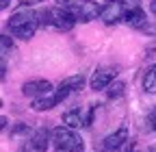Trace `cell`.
<instances>
[{
  "instance_id": "cell-3",
  "label": "cell",
  "mask_w": 156,
  "mask_h": 152,
  "mask_svg": "<svg viewBox=\"0 0 156 152\" xmlns=\"http://www.w3.org/2000/svg\"><path fill=\"white\" fill-rule=\"evenodd\" d=\"M39 22L41 26H54L56 31H72L76 26V17L72 11L61 9V7H54V9H46V11H39Z\"/></svg>"
},
{
  "instance_id": "cell-4",
  "label": "cell",
  "mask_w": 156,
  "mask_h": 152,
  "mask_svg": "<svg viewBox=\"0 0 156 152\" xmlns=\"http://www.w3.org/2000/svg\"><path fill=\"white\" fill-rule=\"evenodd\" d=\"M124 20L132 28H145L147 26V13L141 7V0H124Z\"/></svg>"
},
{
  "instance_id": "cell-11",
  "label": "cell",
  "mask_w": 156,
  "mask_h": 152,
  "mask_svg": "<svg viewBox=\"0 0 156 152\" xmlns=\"http://www.w3.org/2000/svg\"><path fill=\"white\" fill-rule=\"evenodd\" d=\"M100 20L104 24H108V26L115 24V22H119V20H124V7H122V2H106L102 7Z\"/></svg>"
},
{
  "instance_id": "cell-24",
  "label": "cell",
  "mask_w": 156,
  "mask_h": 152,
  "mask_svg": "<svg viewBox=\"0 0 156 152\" xmlns=\"http://www.w3.org/2000/svg\"><path fill=\"white\" fill-rule=\"evenodd\" d=\"M154 5H156V0H154Z\"/></svg>"
},
{
  "instance_id": "cell-16",
  "label": "cell",
  "mask_w": 156,
  "mask_h": 152,
  "mask_svg": "<svg viewBox=\"0 0 156 152\" xmlns=\"http://www.w3.org/2000/svg\"><path fill=\"white\" fill-rule=\"evenodd\" d=\"M78 2H80V0H56V7H61V9H67V11H74Z\"/></svg>"
},
{
  "instance_id": "cell-19",
  "label": "cell",
  "mask_w": 156,
  "mask_h": 152,
  "mask_svg": "<svg viewBox=\"0 0 156 152\" xmlns=\"http://www.w3.org/2000/svg\"><path fill=\"white\" fill-rule=\"evenodd\" d=\"M22 132H28V126H26V124H17V126L11 130V135H22Z\"/></svg>"
},
{
  "instance_id": "cell-6",
  "label": "cell",
  "mask_w": 156,
  "mask_h": 152,
  "mask_svg": "<svg viewBox=\"0 0 156 152\" xmlns=\"http://www.w3.org/2000/svg\"><path fill=\"white\" fill-rule=\"evenodd\" d=\"M126 143H128V126L122 124L115 132H111L108 137L102 139V143H100V152H122Z\"/></svg>"
},
{
  "instance_id": "cell-22",
  "label": "cell",
  "mask_w": 156,
  "mask_h": 152,
  "mask_svg": "<svg viewBox=\"0 0 156 152\" xmlns=\"http://www.w3.org/2000/svg\"><path fill=\"white\" fill-rule=\"evenodd\" d=\"M147 152H156V143H154V146H150V150H147Z\"/></svg>"
},
{
  "instance_id": "cell-20",
  "label": "cell",
  "mask_w": 156,
  "mask_h": 152,
  "mask_svg": "<svg viewBox=\"0 0 156 152\" xmlns=\"http://www.w3.org/2000/svg\"><path fill=\"white\" fill-rule=\"evenodd\" d=\"M124 152H139V146H136V141H130V139H128V143L124 146Z\"/></svg>"
},
{
  "instance_id": "cell-17",
  "label": "cell",
  "mask_w": 156,
  "mask_h": 152,
  "mask_svg": "<svg viewBox=\"0 0 156 152\" xmlns=\"http://www.w3.org/2000/svg\"><path fill=\"white\" fill-rule=\"evenodd\" d=\"M147 126H150L152 130H156V107L150 109V113H147Z\"/></svg>"
},
{
  "instance_id": "cell-18",
  "label": "cell",
  "mask_w": 156,
  "mask_h": 152,
  "mask_svg": "<svg viewBox=\"0 0 156 152\" xmlns=\"http://www.w3.org/2000/svg\"><path fill=\"white\" fill-rule=\"evenodd\" d=\"M17 2H20V7H37V5H41L44 2V0H17Z\"/></svg>"
},
{
  "instance_id": "cell-13",
  "label": "cell",
  "mask_w": 156,
  "mask_h": 152,
  "mask_svg": "<svg viewBox=\"0 0 156 152\" xmlns=\"http://www.w3.org/2000/svg\"><path fill=\"white\" fill-rule=\"evenodd\" d=\"M141 85H143V91H145V93H156V63L145 70Z\"/></svg>"
},
{
  "instance_id": "cell-1",
  "label": "cell",
  "mask_w": 156,
  "mask_h": 152,
  "mask_svg": "<svg viewBox=\"0 0 156 152\" xmlns=\"http://www.w3.org/2000/svg\"><path fill=\"white\" fill-rule=\"evenodd\" d=\"M39 26H41V22H39V11H33L28 7H22L15 13H11L9 22H7V28L11 31V35L17 37V39H24V42L30 39Z\"/></svg>"
},
{
  "instance_id": "cell-14",
  "label": "cell",
  "mask_w": 156,
  "mask_h": 152,
  "mask_svg": "<svg viewBox=\"0 0 156 152\" xmlns=\"http://www.w3.org/2000/svg\"><path fill=\"white\" fill-rule=\"evenodd\" d=\"M124 93H126V83H122V81H115V83L108 87L106 96H108L111 100H115V98H122Z\"/></svg>"
},
{
  "instance_id": "cell-21",
  "label": "cell",
  "mask_w": 156,
  "mask_h": 152,
  "mask_svg": "<svg viewBox=\"0 0 156 152\" xmlns=\"http://www.w3.org/2000/svg\"><path fill=\"white\" fill-rule=\"evenodd\" d=\"M9 2H11V0H0V7H2V11L9 7Z\"/></svg>"
},
{
  "instance_id": "cell-23",
  "label": "cell",
  "mask_w": 156,
  "mask_h": 152,
  "mask_svg": "<svg viewBox=\"0 0 156 152\" xmlns=\"http://www.w3.org/2000/svg\"><path fill=\"white\" fill-rule=\"evenodd\" d=\"M108 2H124V0H108Z\"/></svg>"
},
{
  "instance_id": "cell-9",
  "label": "cell",
  "mask_w": 156,
  "mask_h": 152,
  "mask_svg": "<svg viewBox=\"0 0 156 152\" xmlns=\"http://www.w3.org/2000/svg\"><path fill=\"white\" fill-rule=\"evenodd\" d=\"M52 83L46 81V78H35V81H26L22 85V93L26 98H33V100H39V98H44L48 96V93H52Z\"/></svg>"
},
{
  "instance_id": "cell-12",
  "label": "cell",
  "mask_w": 156,
  "mask_h": 152,
  "mask_svg": "<svg viewBox=\"0 0 156 152\" xmlns=\"http://www.w3.org/2000/svg\"><path fill=\"white\" fill-rule=\"evenodd\" d=\"M61 120H63V126H67V128H80L87 122V113L80 107H72V109H67L63 113Z\"/></svg>"
},
{
  "instance_id": "cell-5",
  "label": "cell",
  "mask_w": 156,
  "mask_h": 152,
  "mask_svg": "<svg viewBox=\"0 0 156 152\" xmlns=\"http://www.w3.org/2000/svg\"><path fill=\"white\" fill-rule=\"evenodd\" d=\"M117 78V67H111V65H102V67H98L93 74H91V78H89V87L93 91H102L106 87H111Z\"/></svg>"
},
{
  "instance_id": "cell-2",
  "label": "cell",
  "mask_w": 156,
  "mask_h": 152,
  "mask_svg": "<svg viewBox=\"0 0 156 152\" xmlns=\"http://www.w3.org/2000/svg\"><path fill=\"white\" fill-rule=\"evenodd\" d=\"M52 146L56 152H85L83 137L67 126H56L52 130Z\"/></svg>"
},
{
  "instance_id": "cell-8",
  "label": "cell",
  "mask_w": 156,
  "mask_h": 152,
  "mask_svg": "<svg viewBox=\"0 0 156 152\" xmlns=\"http://www.w3.org/2000/svg\"><path fill=\"white\" fill-rule=\"evenodd\" d=\"M72 13H74V17H76V22L87 24V22L95 20V17H100V13H102V5H98L95 0H80Z\"/></svg>"
},
{
  "instance_id": "cell-10",
  "label": "cell",
  "mask_w": 156,
  "mask_h": 152,
  "mask_svg": "<svg viewBox=\"0 0 156 152\" xmlns=\"http://www.w3.org/2000/svg\"><path fill=\"white\" fill-rule=\"evenodd\" d=\"M50 141H52V135H50V130L48 128H37L33 135H30V141H28V146H30V150H35V152H46L48 148H50Z\"/></svg>"
},
{
  "instance_id": "cell-15",
  "label": "cell",
  "mask_w": 156,
  "mask_h": 152,
  "mask_svg": "<svg viewBox=\"0 0 156 152\" xmlns=\"http://www.w3.org/2000/svg\"><path fill=\"white\" fill-rule=\"evenodd\" d=\"M13 50V42L9 35H2V59H7V54Z\"/></svg>"
},
{
  "instance_id": "cell-7",
  "label": "cell",
  "mask_w": 156,
  "mask_h": 152,
  "mask_svg": "<svg viewBox=\"0 0 156 152\" xmlns=\"http://www.w3.org/2000/svg\"><path fill=\"white\" fill-rule=\"evenodd\" d=\"M85 87V76L83 74H74V76H67V78H63L61 83L56 85L54 89V96L58 98V102H63L65 98H69L74 91H80Z\"/></svg>"
}]
</instances>
